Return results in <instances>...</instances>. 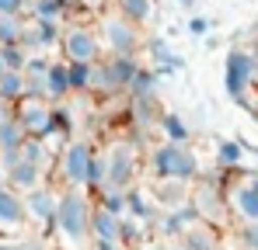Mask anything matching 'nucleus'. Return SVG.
I'll return each instance as SVG.
<instances>
[{"mask_svg":"<svg viewBox=\"0 0 258 250\" xmlns=\"http://www.w3.org/2000/svg\"><path fill=\"white\" fill-rule=\"evenodd\" d=\"M91 215H94V202L87 198L84 188H67L59 195V208L52 219V229L59 233V240L74 250H87L91 247Z\"/></svg>","mask_w":258,"mask_h":250,"instance_id":"nucleus-1","label":"nucleus"},{"mask_svg":"<svg viewBox=\"0 0 258 250\" xmlns=\"http://www.w3.org/2000/svg\"><path fill=\"white\" fill-rule=\"evenodd\" d=\"M147 167H150V174H154L157 181H161V177H174V181L196 184V181L203 177L199 153H196L188 143H168V139H161V143L150 150Z\"/></svg>","mask_w":258,"mask_h":250,"instance_id":"nucleus-2","label":"nucleus"},{"mask_svg":"<svg viewBox=\"0 0 258 250\" xmlns=\"http://www.w3.org/2000/svg\"><path fill=\"white\" fill-rule=\"evenodd\" d=\"M56 164H59V177H63L67 188L91 191V174H94V164H98V150H94L91 139H67Z\"/></svg>","mask_w":258,"mask_h":250,"instance_id":"nucleus-3","label":"nucleus"},{"mask_svg":"<svg viewBox=\"0 0 258 250\" xmlns=\"http://www.w3.org/2000/svg\"><path fill=\"white\" fill-rule=\"evenodd\" d=\"M255 73H258L255 52H248L241 45L227 49V56H223V90H227L230 101L248 104V94L255 90Z\"/></svg>","mask_w":258,"mask_h":250,"instance_id":"nucleus-4","label":"nucleus"},{"mask_svg":"<svg viewBox=\"0 0 258 250\" xmlns=\"http://www.w3.org/2000/svg\"><path fill=\"white\" fill-rule=\"evenodd\" d=\"M98 35L105 42V52L108 56H136L143 49V35H140V25H133L122 14H105L98 21Z\"/></svg>","mask_w":258,"mask_h":250,"instance_id":"nucleus-5","label":"nucleus"},{"mask_svg":"<svg viewBox=\"0 0 258 250\" xmlns=\"http://www.w3.org/2000/svg\"><path fill=\"white\" fill-rule=\"evenodd\" d=\"M136 167H140V150L129 139H115L105 150V188H122L129 191L136 181Z\"/></svg>","mask_w":258,"mask_h":250,"instance_id":"nucleus-6","label":"nucleus"},{"mask_svg":"<svg viewBox=\"0 0 258 250\" xmlns=\"http://www.w3.org/2000/svg\"><path fill=\"white\" fill-rule=\"evenodd\" d=\"M59 52H63L67 63H98V59H105V42L98 35V28L67 25L63 28V42H59Z\"/></svg>","mask_w":258,"mask_h":250,"instance_id":"nucleus-7","label":"nucleus"},{"mask_svg":"<svg viewBox=\"0 0 258 250\" xmlns=\"http://www.w3.org/2000/svg\"><path fill=\"white\" fill-rule=\"evenodd\" d=\"M14 115H18V122L25 125L28 136L52 139V101L49 97H21L14 104Z\"/></svg>","mask_w":258,"mask_h":250,"instance_id":"nucleus-8","label":"nucleus"},{"mask_svg":"<svg viewBox=\"0 0 258 250\" xmlns=\"http://www.w3.org/2000/svg\"><path fill=\"white\" fill-rule=\"evenodd\" d=\"M227 202L230 215H237L241 222H258V170L227 188Z\"/></svg>","mask_w":258,"mask_h":250,"instance_id":"nucleus-9","label":"nucleus"},{"mask_svg":"<svg viewBox=\"0 0 258 250\" xmlns=\"http://www.w3.org/2000/svg\"><path fill=\"white\" fill-rule=\"evenodd\" d=\"M25 208H28V219L32 222L52 229V219H56V208H59V195L49 184H39V188L25 191Z\"/></svg>","mask_w":258,"mask_h":250,"instance_id":"nucleus-10","label":"nucleus"},{"mask_svg":"<svg viewBox=\"0 0 258 250\" xmlns=\"http://www.w3.org/2000/svg\"><path fill=\"white\" fill-rule=\"evenodd\" d=\"M59 42H63V28L56 21H35L32 18L25 25V35H21V45L28 52H52V49H59Z\"/></svg>","mask_w":258,"mask_h":250,"instance_id":"nucleus-11","label":"nucleus"},{"mask_svg":"<svg viewBox=\"0 0 258 250\" xmlns=\"http://www.w3.org/2000/svg\"><path fill=\"white\" fill-rule=\"evenodd\" d=\"M154 202L161 212H174V208H185L192 205V184L188 181H174V177H161L154 181Z\"/></svg>","mask_w":258,"mask_h":250,"instance_id":"nucleus-12","label":"nucleus"},{"mask_svg":"<svg viewBox=\"0 0 258 250\" xmlns=\"http://www.w3.org/2000/svg\"><path fill=\"white\" fill-rule=\"evenodd\" d=\"M25 139H28V132H25V125L18 122V115H7V118L0 122V164L4 167L18 164Z\"/></svg>","mask_w":258,"mask_h":250,"instance_id":"nucleus-13","label":"nucleus"},{"mask_svg":"<svg viewBox=\"0 0 258 250\" xmlns=\"http://www.w3.org/2000/svg\"><path fill=\"white\" fill-rule=\"evenodd\" d=\"M143 49H147V56H150V70L164 80V77H174L181 66H185V59L181 56H174L171 52V45H168V39H161V35H154V39H147L143 42Z\"/></svg>","mask_w":258,"mask_h":250,"instance_id":"nucleus-14","label":"nucleus"},{"mask_svg":"<svg viewBox=\"0 0 258 250\" xmlns=\"http://www.w3.org/2000/svg\"><path fill=\"white\" fill-rule=\"evenodd\" d=\"M28 222V208H25V191L18 188H0V229H21Z\"/></svg>","mask_w":258,"mask_h":250,"instance_id":"nucleus-15","label":"nucleus"},{"mask_svg":"<svg viewBox=\"0 0 258 250\" xmlns=\"http://www.w3.org/2000/svg\"><path fill=\"white\" fill-rule=\"evenodd\" d=\"M126 198H129V208H126L129 219H140L143 226L154 229V222H157V215H161V208L154 202V191H150V188H129Z\"/></svg>","mask_w":258,"mask_h":250,"instance_id":"nucleus-16","label":"nucleus"},{"mask_svg":"<svg viewBox=\"0 0 258 250\" xmlns=\"http://www.w3.org/2000/svg\"><path fill=\"white\" fill-rule=\"evenodd\" d=\"M70 94H74V87H70V63L67 59H52V66L45 73V97L56 104V101H67Z\"/></svg>","mask_w":258,"mask_h":250,"instance_id":"nucleus-17","label":"nucleus"},{"mask_svg":"<svg viewBox=\"0 0 258 250\" xmlns=\"http://www.w3.org/2000/svg\"><path fill=\"white\" fill-rule=\"evenodd\" d=\"M178 243L188 247V250H216L220 247V229H216V222L199 219V222H192V226L185 229V236H181Z\"/></svg>","mask_w":258,"mask_h":250,"instance_id":"nucleus-18","label":"nucleus"},{"mask_svg":"<svg viewBox=\"0 0 258 250\" xmlns=\"http://www.w3.org/2000/svg\"><path fill=\"white\" fill-rule=\"evenodd\" d=\"M45 177V167L32 164V160H18L14 167H7V184L11 188H18V191H32V188H39Z\"/></svg>","mask_w":258,"mask_h":250,"instance_id":"nucleus-19","label":"nucleus"},{"mask_svg":"<svg viewBox=\"0 0 258 250\" xmlns=\"http://www.w3.org/2000/svg\"><path fill=\"white\" fill-rule=\"evenodd\" d=\"M91 236L94 240H122V215L108 212L94 202V215H91Z\"/></svg>","mask_w":258,"mask_h":250,"instance_id":"nucleus-20","label":"nucleus"},{"mask_svg":"<svg viewBox=\"0 0 258 250\" xmlns=\"http://www.w3.org/2000/svg\"><path fill=\"white\" fill-rule=\"evenodd\" d=\"M213 157H216V170H241V164L248 160V150L241 139H216L213 146Z\"/></svg>","mask_w":258,"mask_h":250,"instance_id":"nucleus-21","label":"nucleus"},{"mask_svg":"<svg viewBox=\"0 0 258 250\" xmlns=\"http://www.w3.org/2000/svg\"><path fill=\"white\" fill-rule=\"evenodd\" d=\"M70 7H74V0H28V14L35 21H56V25H63L70 18Z\"/></svg>","mask_w":258,"mask_h":250,"instance_id":"nucleus-22","label":"nucleus"},{"mask_svg":"<svg viewBox=\"0 0 258 250\" xmlns=\"http://www.w3.org/2000/svg\"><path fill=\"white\" fill-rule=\"evenodd\" d=\"M157 132H161L168 143H188V139H192V129H188V122H185L178 111H161Z\"/></svg>","mask_w":258,"mask_h":250,"instance_id":"nucleus-23","label":"nucleus"},{"mask_svg":"<svg viewBox=\"0 0 258 250\" xmlns=\"http://www.w3.org/2000/svg\"><path fill=\"white\" fill-rule=\"evenodd\" d=\"M0 97L18 104L21 97H28V80H25V70H4L0 77Z\"/></svg>","mask_w":258,"mask_h":250,"instance_id":"nucleus-24","label":"nucleus"},{"mask_svg":"<svg viewBox=\"0 0 258 250\" xmlns=\"http://www.w3.org/2000/svg\"><path fill=\"white\" fill-rule=\"evenodd\" d=\"M157 73L154 70H140L136 73V80L129 83V97L133 101H157Z\"/></svg>","mask_w":258,"mask_h":250,"instance_id":"nucleus-25","label":"nucleus"},{"mask_svg":"<svg viewBox=\"0 0 258 250\" xmlns=\"http://www.w3.org/2000/svg\"><path fill=\"white\" fill-rule=\"evenodd\" d=\"M94 66L98 63H70V87H74V94H94Z\"/></svg>","mask_w":258,"mask_h":250,"instance_id":"nucleus-26","label":"nucleus"},{"mask_svg":"<svg viewBox=\"0 0 258 250\" xmlns=\"http://www.w3.org/2000/svg\"><path fill=\"white\" fill-rule=\"evenodd\" d=\"M25 18L21 14H0V49L4 45H18L21 35H25Z\"/></svg>","mask_w":258,"mask_h":250,"instance_id":"nucleus-27","label":"nucleus"},{"mask_svg":"<svg viewBox=\"0 0 258 250\" xmlns=\"http://www.w3.org/2000/svg\"><path fill=\"white\" fill-rule=\"evenodd\" d=\"M119 14L133 25H147L154 18V0H119Z\"/></svg>","mask_w":258,"mask_h":250,"instance_id":"nucleus-28","label":"nucleus"},{"mask_svg":"<svg viewBox=\"0 0 258 250\" xmlns=\"http://www.w3.org/2000/svg\"><path fill=\"white\" fill-rule=\"evenodd\" d=\"M98 205L108 208V212H115V215H126L129 198H126L122 188H101V191H98Z\"/></svg>","mask_w":258,"mask_h":250,"instance_id":"nucleus-29","label":"nucleus"},{"mask_svg":"<svg viewBox=\"0 0 258 250\" xmlns=\"http://www.w3.org/2000/svg\"><path fill=\"white\" fill-rule=\"evenodd\" d=\"M234 250H258V222H241L234 229V243H227Z\"/></svg>","mask_w":258,"mask_h":250,"instance_id":"nucleus-30","label":"nucleus"},{"mask_svg":"<svg viewBox=\"0 0 258 250\" xmlns=\"http://www.w3.org/2000/svg\"><path fill=\"white\" fill-rule=\"evenodd\" d=\"M0 52H4V66H7V70H25V63H28V56H32L21 42H18V45H4Z\"/></svg>","mask_w":258,"mask_h":250,"instance_id":"nucleus-31","label":"nucleus"},{"mask_svg":"<svg viewBox=\"0 0 258 250\" xmlns=\"http://www.w3.org/2000/svg\"><path fill=\"white\" fill-rule=\"evenodd\" d=\"M206 32H210V21H206L203 14H192V18H188V35H196V39H203Z\"/></svg>","mask_w":258,"mask_h":250,"instance_id":"nucleus-32","label":"nucleus"},{"mask_svg":"<svg viewBox=\"0 0 258 250\" xmlns=\"http://www.w3.org/2000/svg\"><path fill=\"white\" fill-rule=\"evenodd\" d=\"M28 0H0V14H25Z\"/></svg>","mask_w":258,"mask_h":250,"instance_id":"nucleus-33","label":"nucleus"},{"mask_svg":"<svg viewBox=\"0 0 258 250\" xmlns=\"http://www.w3.org/2000/svg\"><path fill=\"white\" fill-rule=\"evenodd\" d=\"M91 250H129L122 240H91Z\"/></svg>","mask_w":258,"mask_h":250,"instance_id":"nucleus-34","label":"nucleus"},{"mask_svg":"<svg viewBox=\"0 0 258 250\" xmlns=\"http://www.w3.org/2000/svg\"><path fill=\"white\" fill-rule=\"evenodd\" d=\"M7 115H14V104H11V101H4V97H0V122H4V118H7Z\"/></svg>","mask_w":258,"mask_h":250,"instance_id":"nucleus-35","label":"nucleus"},{"mask_svg":"<svg viewBox=\"0 0 258 250\" xmlns=\"http://www.w3.org/2000/svg\"><path fill=\"white\" fill-rule=\"evenodd\" d=\"M178 7H181V11H196V7H199V0H178Z\"/></svg>","mask_w":258,"mask_h":250,"instance_id":"nucleus-36","label":"nucleus"},{"mask_svg":"<svg viewBox=\"0 0 258 250\" xmlns=\"http://www.w3.org/2000/svg\"><path fill=\"white\" fill-rule=\"evenodd\" d=\"M0 188H7V167L0 164Z\"/></svg>","mask_w":258,"mask_h":250,"instance_id":"nucleus-37","label":"nucleus"},{"mask_svg":"<svg viewBox=\"0 0 258 250\" xmlns=\"http://www.w3.org/2000/svg\"><path fill=\"white\" fill-rule=\"evenodd\" d=\"M143 250H168V243H147Z\"/></svg>","mask_w":258,"mask_h":250,"instance_id":"nucleus-38","label":"nucleus"},{"mask_svg":"<svg viewBox=\"0 0 258 250\" xmlns=\"http://www.w3.org/2000/svg\"><path fill=\"white\" fill-rule=\"evenodd\" d=\"M74 4H84V7H94V4H101V0H74Z\"/></svg>","mask_w":258,"mask_h":250,"instance_id":"nucleus-39","label":"nucleus"},{"mask_svg":"<svg viewBox=\"0 0 258 250\" xmlns=\"http://www.w3.org/2000/svg\"><path fill=\"white\" fill-rule=\"evenodd\" d=\"M168 250H188V247H181V243H168Z\"/></svg>","mask_w":258,"mask_h":250,"instance_id":"nucleus-40","label":"nucleus"},{"mask_svg":"<svg viewBox=\"0 0 258 250\" xmlns=\"http://www.w3.org/2000/svg\"><path fill=\"white\" fill-rule=\"evenodd\" d=\"M4 70H7V66H4V52H0V77H4Z\"/></svg>","mask_w":258,"mask_h":250,"instance_id":"nucleus-41","label":"nucleus"},{"mask_svg":"<svg viewBox=\"0 0 258 250\" xmlns=\"http://www.w3.org/2000/svg\"><path fill=\"white\" fill-rule=\"evenodd\" d=\"M216 250H234V247H227V243H220V247H216Z\"/></svg>","mask_w":258,"mask_h":250,"instance_id":"nucleus-42","label":"nucleus"},{"mask_svg":"<svg viewBox=\"0 0 258 250\" xmlns=\"http://www.w3.org/2000/svg\"><path fill=\"white\" fill-rule=\"evenodd\" d=\"M0 250H14V247H0Z\"/></svg>","mask_w":258,"mask_h":250,"instance_id":"nucleus-43","label":"nucleus"},{"mask_svg":"<svg viewBox=\"0 0 258 250\" xmlns=\"http://www.w3.org/2000/svg\"><path fill=\"white\" fill-rule=\"evenodd\" d=\"M255 87H258V73H255Z\"/></svg>","mask_w":258,"mask_h":250,"instance_id":"nucleus-44","label":"nucleus"},{"mask_svg":"<svg viewBox=\"0 0 258 250\" xmlns=\"http://www.w3.org/2000/svg\"><path fill=\"white\" fill-rule=\"evenodd\" d=\"M255 170H258V167H255Z\"/></svg>","mask_w":258,"mask_h":250,"instance_id":"nucleus-45","label":"nucleus"},{"mask_svg":"<svg viewBox=\"0 0 258 250\" xmlns=\"http://www.w3.org/2000/svg\"><path fill=\"white\" fill-rule=\"evenodd\" d=\"M255 42H258V39H255Z\"/></svg>","mask_w":258,"mask_h":250,"instance_id":"nucleus-46","label":"nucleus"}]
</instances>
